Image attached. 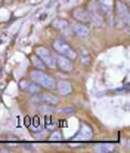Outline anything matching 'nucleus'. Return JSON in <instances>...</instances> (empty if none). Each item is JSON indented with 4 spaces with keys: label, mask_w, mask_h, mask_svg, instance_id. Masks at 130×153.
Listing matches in <instances>:
<instances>
[{
    "label": "nucleus",
    "mask_w": 130,
    "mask_h": 153,
    "mask_svg": "<svg viewBox=\"0 0 130 153\" xmlns=\"http://www.w3.org/2000/svg\"><path fill=\"white\" fill-rule=\"evenodd\" d=\"M31 62H33V65L37 68V70H44V68H47L46 65H44V62L34 53V55H31Z\"/></svg>",
    "instance_id": "dca6fc26"
},
{
    "label": "nucleus",
    "mask_w": 130,
    "mask_h": 153,
    "mask_svg": "<svg viewBox=\"0 0 130 153\" xmlns=\"http://www.w3.org/2000/svg\"><path fill=\"white\" fill-rule=\"evenodd\" d=\"M73 18L77 22H83V24H89L90 22V15H89L86 7H76L73 10Z\"/></svg>",
    "instance_id": "0eeeda50"
},
{
    "label": "nucleus",
    "mask_w": 130,
    "mask_h": 153,
    "mask_svg": "<svg viewBox=\"0 0 130 153\" xmlns=\"http://www.w3.org/2000/svg\"><path fill=\"white\" fill-rule=\"evenodd\" d=\"M31 102H43V104L55 105V104H58V102H59V98H58L56 95H53V94H49V92H46V94L39 92V94H34V95H33Z\"/></svg>",
    "instance_id": "423d86ee"
},
{
    "label": "nucleus",
    "mask_w": 130,
    "mask_h": 153,
    "mask_svg": "<svg viewBox=\"0 0 130 153\" xmlns=\"http://www.w3.org/2000/svg\"><path fill=\"white\" fill-rule=\"evenodd\" d=\"M52 48L55 49V51L58 52L59 55H62V56H67L68 59H71L73 62L79 58V53L74 51L65 40H62V39H55L53 40V43H52Z\"/></svg>",
    "instance_id": "7ed1b4c3"
},
{
    "label": "nucleus",
    "mask_w": 130,
    "mask_h": 153,
    "mask_svg": "<svg viewBox=\"0 0 130 153\" xmlns=\"http://www.w3.org/2000/svg\"><path fill=\"white\" fill-rule=\"evenodd\" d=\"M114 24L118 28H126L129 25V7L121 1H114Z\"/></svg>",
    "instance_id": "f03ea898"
},
{
    "label": "nucleus",
    "mask_w": 130,
    "mask_h": 153,
    "mask_svg": "<svg viewBox=\"0 0 130 153\" xmlns=\"http://www.w3.org/2000/svg\"><path fill=\"white\" fill-rule=\"evenodd\" d=\"M55 89H58V94H59V95L65 97V95H70V94L73 92V85H71L70 82H67V80H61V82L56 83Z\"/></svg>",
    "instance_id": "f8f14e48"
},
{
    "label": "nucleus",
    "mask_w": 130,
    "mask_h": 153,
    "mask_svg": "<svg viewBox=\"0 0 130 153\" xmlns=\"http://www.w3.org/2000/svg\"><path fill=\"white\" fill-rule=\"evenodd\" d=\"M98 6H99V10L105 15H109V13H114V0H96Z\"/></svg>",
    "instance_id": "9b49d317"
},
{
    "label": "nucleus",
    "mask_w": 130,
    "mask_h": 153,
    "mask_svg": "<svg viewBox=\"0 0 130 153\" xmlns=\"http://www.w3.org/2000/svg\"><path fill=\"white\" fill-rule=\"evenodd\" d=\"M96 152H99V153L112 152V147L108 146V144H99V146H96Z\"/></svg>",
    "instance_id": "a211bd4d"
},
{
    "label": "nucleus",
    "mask_w": 130,
    "mask_h": 153,
    "mask_svg": "<svg viewBox=\"0 0 130 153\" xmlns=\"http://www.w3.org/2000/svg\"><path fill=\"white\" fill-rule=\"evenodd\" d=\"M87 12H89V15H90V22H93L96 27H102V25L105 24L104 13L99 10V6H98L96 0H92V1L89 3Z\"/></svg>",
    "instance_id": "20e7f679"
},
{
    "label": "nucleus",
    "mask_w": 130,
    "mask_h": 153,
    "mask_svg": "<svg viewBox=\"0 0 130 153\" xmlns=\"http://www.w3.org/2000/svg\"><path fill=\"white\" fill-rule=\"evenodd\" d=\"M50 25H52L55 30H58V31H68V30L71 28V24H70L67 19H62V18H55Z\"/></svg>",
    "instance_id": "ddd939ff"
},
{
    "label": "nucleus",
    "mask_w": 130,
    "mask_h": 153,
    "mask_svg": "<svg viewBox=\"0 0 130 153\" xmlns=\"http://www.w3.org/2000/svg\"><path fill=\"white\" fill-rule=\"evenodd\" d=\"M80 59H82V64L84 67H89L92 64V58H90V55H89V52L86 49H82L80 51Z\"/></svg>",
    "instance_id": "2eb2a0df"
},
{
    "label": "nucleus",
    "mask_w": 130,
    "mask_h": 153,
    "mask_svg": "<svg viewBox=\"0 0 130 153\" xmlns=\"http://www.w3.org/2000/svg\"><path fill=\"white\" fill-rule=\"evenodd\" d=\"M55 111V108L53 107H50L49 104H43V105H40L39 107V113H42L44 116H47V114H52Z\"/></svg>",
    "instance_id": "f3484780"
},
{
    "label": "nucleus",
    "mask_w": 130,
    "mask_h": 153,
    "mask_svg": "<svg viewBox=\"0 0 130 153\" xmlns=\"http://www.w3.org/2000/svg\"><path fill=\"white\" fill-rule=\"evenodd\" d=\"M30 79H31L33 82H36L40 88H44V89H47V91H53L55 86H56L55 79H53L52 76L46 74L43 70H37V68L31 70V71H30Z\"/></svg>",
    "instance_id": "f257e3e1"
},
{
    "label": "nucleus",
    "mask_w": 130,
    "mask_h": 153,
    "mask_svg": "<svg viewBox=\"0 0 130 153\" xmlns=\"http://www.w3.org/2000/svg\"><path fill=\"white\" fill-rule=\"evenodd\" d=\"M56 67H58L61 71H65V73H70V71H73V68H74L73 61L68 59L67 56H62V55H58V56H56Z\"/></svg>",
    "instance_id": "6e6552de"
},
{
    "label": "nucleus",
    "mask_w": 130,
    "mask_h": 153,
    "mask_svg": "<svg viewBox=\"0 0 130 153\" xmlns=\"http://www.w3.org/2000/svg\"><path fill=\"white\" fill-rule=\"evenodd\" d=\"M34 53L43 61L46 67H49V68H55V67H56V55H53L52 51H49L47 48H44V46H37L36 51H34Z\"/></svg>",
    "instance_id": "39448f33"
},
{
    "label": "nucleus",
    "mask_w": 130,
    "mask_h": 153,
    "mask_svg": "<svg viewBox=\"0 0 130 153\" xmlns=\"http://www.w3.org/2000/svg\"><path fill=\"white\" fill-rule=\"evenodd\" d=\"M49 140H50V141H61V140H62V134H61L59 131H56V132H53V134L50 135Z\"/></svg>",
    "instance_id": "6ab92c4d"
},
{
    "label": "nucleus",
    "mask_w": 130,
    "mask_h": 153,
    "mask_svg": "<svg viewBox=\"0 0 130 153\" xmlns=\"http://www.w3.org/2000/svg\"><path fill=\"white\" fill-rule=\"evenodd\" d=\"M71 28H73L74 34L79 36V37H89V34H90L89 27H87L86 24H83V22H77V21H74V22L71 24Z\"/></svg>",
    "instance_id": "9d476101"
},
{
    "label": "nucleus",
    "mask_w": 130,
    "mask_h": 153,
    "mask_svg": "<svg viewBox=\"0 0 130 153\" xmlns=\"http://www.w3.org/2000/svg\"><path fill=\"white\" fill-rule=\"evenodd\" d=\"M19 88L22 89V91H25V92H28V94H39L40 91H42V88L36 83V82H33V80H21L19 82Z\"/></svg>",
    "instance_id": "1a4fd4ad"
},
{
    "label": "nucleus",
    "mask_w": 130,
    "mask_h": 153,
    "mask_svg": "<svg viewBox=\"0 0 130 153\" xmlns=\"http://www.w3.org/2000/svg\"><path fill=\"white\" fill-rule=\"evenodd\" d=\"M92 135H93V132H92L90 126L83 123V125L80 126V131H79V132H77V135L74 137V140H79V141H82V140H90V138H92Z\"/></svg>",
    "instance_id": "4468645a"
}]
</instances>
